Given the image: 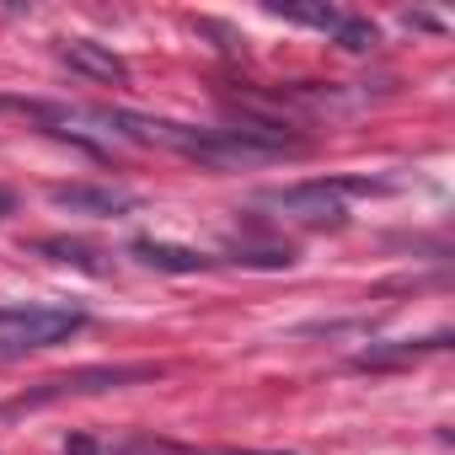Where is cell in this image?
<instances>
[{
    "instance_id": "cell-1",
    "label": "cell",
    "mask_w": 455,
    "mask_h": 455,
    "mask_svg": "<svg viewBox=\"0 0 455 455\" xmlns=\"http://www.w3.org/2000/svg\"><path fill=\"white\" fill-rule=\"evenodd\" d=\"M161 370L156 364H92V370H70V375H54L44 380L38 391H28L17 407H44V402H60V396H97V391H124V386H140V380H156Z\"/></svg>"
},
{
    "instance_id": "cell-2",
    "label": "cell",
    "mask_w": 455,
    "mask_h": 455,
    "mask_svg": "<svg viewBox=\"0 0 455 455\" xmlns=\"http://www.w3.org/2000/svg\"><path fill=\"white\" fill-rule=\"evenodd\" d=\"M81 327H86L81 311H22L12 327H0V359H22L33 348H54Z\"/></svg>"
},
{
    "instance_id": "cell-3",
    "label": "cell",
    "mask_w": 455,
    "mask_h": 455,
    "mask_svg": "<svg viewBox=\"0 0 455 455\" xmlns=\"http://www.w3.org/2000/svg\"><path fill=\"white\" fill-rule=\"evenodd\" d=\"M49 204L70 209V214H97V220H113V214H129L140 198L129 188H102V182H54L49 188Z\"/></svg>"
},
{
    "instance_id": "cell-4",
    "label": "cell",
    "mask_w": 455,
    "mask_h": 455,
    "mask_svg": "<svg viewBox=\"0 0 455 455\" xmlns=\"http://www.w3.org/2000/svg\"><path fill=\"white\" fill-rule=\"evenodd\" d=\"M60 60H65L76 76L102 81V86H124V81H129V65H124L108 44H92V38H65V44H60Z\"/></svg>"
},
{
    "instance_id": "cell-5",
    "label": "cell",
    "mask_w": 455,
    "mask_h": 455,
    "mask_svg": "<svg viewBox=\"0 0 455 455\" xmlns=\"http://www.w3.org/2000/svg\"><path fill=\"white\" fill-rule=\"evenodd\" d=\"M450 348V332H434V338H396V343H370L354 354V370H407L418 364L423 354H439Z\"/></svg>"
},
{
    "instance_id": "cell-6",
    "label": "cell",
    "mask_w": 455,
    "mask_h": 455,
    "mask_svg": "<svg viewBox=\"0 0 455 455\" xmlns=\"http://www.w3.org/2000/svg\"><path fill=\"white\" fill-rule=\"evenodd\" d=\"M134 258L145 263V268H156V274H204L214 258H204V252H193V247H177V242H150V236H140L134 242Z\"/></svg>"
},
{
    "instance_id": "cell-7",
    "label": "cell",
    "mask_w": 455,
    "mask_h": 455,
    "mask_svg": "<svg viewBox=\"0 0 455 455\" xmlns=\"http://www.w3.org/2000/svg\"><path fill=\"white\" fill-rule=\"evenodd\" d=\"M231 263L236 268H258V274H290L295 268V247H279V242H236L231 247Z\"/></svg>"
},
{
    "instance_id": "cell-8",
    "label": "cell",
    "mask_w": 455,
    "mask_h": 455,
    "mask_svg": "<svg viewBox=\"0 0 455 455\" xmlns=\"http://www.w3.org/2000/svg\"><path fill=\"white\" fill-rule=\"evenodd\" d=\"M268 17H284V22H300V28H332L343 22L338 6H327V0H268Z\"/></svg>"
},
{
    "instance_id": "cell-9",
    "label": "cell",
    "mask_w": 455,
    "mask_h": 455,
    "mask_svg": "<svg viewBox=\"0 0 455 455\" xmlns=\"http://www.w3.org/2000/svg\"><path fill=\"white\" fill-rule=\"evenodd\" d=\"M38 252L54 258V263H70V268H81V274H108L102 252H92L86 242H70V236H49V242H38Z\"/></svg>"
},
{
    "instance_id": "cell-10",
    "label": "cell",
    "mask_w": 455,
    "mask_h": 455,
    "mask_svg": "<svg viewBox=\"0 0 455 455\" xmlns=\"http://www.w3.org/2000/svg\"><path fill=\"white\" fill-rule=\"evenodd\" d=\"M338 44H343L348 54H370V49L380 44V33H375V22H364V17H343V22H338Z\"/></svg>"
},
{
    "instance_id": "cell-11",
    "label": "cell",
    "mask_w": 455,
    "mask_h": 455,
    "mask_svg": "<svg viewBox=\"0 0 455 455\" xmlns=\"http://www.w3.org/2000/svg\"><path fill=\"white\" fill-rule=\"evenodd\" d=\"M198 33L220 38V49H225V54H242V49H247V44H242V33H231V28H225V22H209V17L198 22Z\"/></svg>"
},
{
    "instance_id": "cell-12",
    "label": "cell",
    "mask_w": 455,
    "mask_h": 455,
    "mask_svg": "<svg viewBox=\"0 0 455 455\" xmlns=\"http://www.w3.org/2000/svg\"><path fill=\"white\" fill-rule=\"evenodd\" d=\"M12 209H17V198H12V193H6V188H0V220H6V214H12Z\"/></svg>"
}]
</instances>
